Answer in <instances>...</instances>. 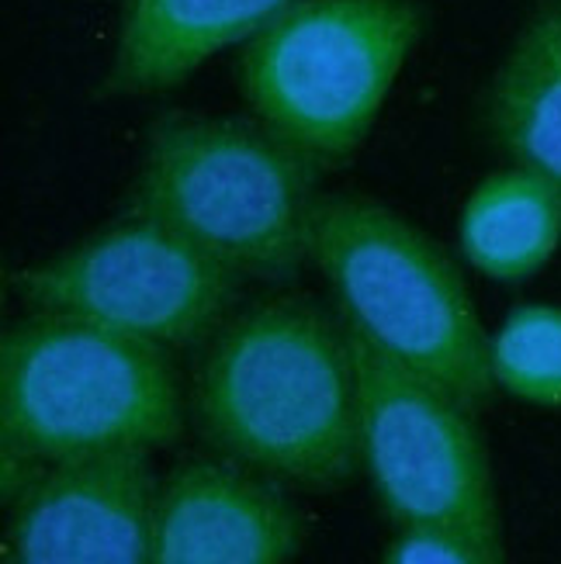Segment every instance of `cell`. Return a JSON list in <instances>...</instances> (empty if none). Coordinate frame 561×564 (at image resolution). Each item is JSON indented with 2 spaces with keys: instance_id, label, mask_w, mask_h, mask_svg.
<instances>
[{
  "instance_id": "obj_7",
  "label": "cell",
  "mask_w": 561,
  "mask_h": 564,
  "mask_svg": "<svg viewBox=\"0 0 561 564\" xmlns=\"http://www.w3.org/2000/svg\"><path fill=\"white\" fill-rule=\"evenodd\" d=\"M239 274L170 226L129 212L77 247L11 278L32 312L73 315L157 347L208 336L236 294Z\"/></svg>"
},
{
  "instance_id": "obj_13",
  "label": "cell",
  "mask_w": 561,
  "mask_h": 564,
  "mask_svg": "<svg viewBox=\"0 0 561 564\" xmlns=\"http://www.w3.org/2000/svg\"><path fill=\"white\" fill-rule=\"evenodd\" d=\"M493 378L538 409H561V308L517 305L489 339Z\"/></svg>"
},
{
  "instance_id": "obj_6",
  "label": "cell",
  "mask_w": 561,
  "mask_h": 564,
  "mask_svg": "<svg viewBox=\"0 0 561 564\" xmlns=\"http://www.w3.org/2000/svg\"><path fill=\"white\" fill-rule=\"evenodd\" d=\"M360 464L396 527L447 523L503 544L496 488L472 409L347 326Z\"/></svg>"
},
{
  "instance_id": "obj_5",
  "label": "cell",
  "mask_w": 561,
  "mask_h": 564,
  "mask_svg": "<svg viewBox=\"0 0 561 564\" xmlns=\"http://www.w3.org/2000/svg\"><path fill=\"white\" fill-rule=\"evenodd\" d=\"M420 35L417 0H295L242 45L236 84L257 121L333 166L371 132Z\"/></svg>"
},
{
  "instance_id": "obj_11",
  "label": "cell",
  "mask_w": 561,
  "mask_h": 564,
  "mask_svg": "<svg viewBox=\"0 0 561 564\" xmlns=\"http://www.w3.org/2000/svg\"><path fill=\"white\" fill-rule=\"evenodd\" d=\"M485 135L561 194V0H541L485 94Z\"/></svg>"
},
{
  "instance_id": "obj_8",
  "label": "cell",
  "mask_w": 561,
  "mask_h": 564,
  "mask_svg": "<svg viewBox=\"0 0 561 564\" xmlns=\"http://www.w3.org/2000/svg\"><path fill=\"white\" fill-rule=\"evenodd\" d=\"M157 481L145 451L53 460L11 499L4 557L18 564H142L153 554Z\"/></svg>"
},
{
  "instance_id": "obj_14",
  "label": "cell",
  "mask_w": 561,
  "mask_h": 564,
  "mask_svg": "<svg viewBox=\"0 0 561 564\" xmlns=\"http://www.w3.org/2000/svg\"><path fill=\"white\" fill-rule=\"evenodd\" d=\"M385 561L388 564H496L503 561V544H493L472 530L447 527V523H409V527H396Z\"/></svg>"
},
{
  "instance_id": "obj_1",
  "label": "cell",
  "mask_w": 561,
  "mask_h": 564,
  "mask_svg": "<svg viewBox=\"0 0 561 564\" xmlns=\"http://www.w3.org/2000/svg\"><path fill=\"white\" fill-rule=\"evenodd\" d=\"M212 451L299 488L347 485L360 464L347 326L299 294H274L218 326L194 375Z\"/></svg>"
},
{
  "instance_id": "obj_9",
  "label": "cell",
  "mask_w": 561,
  "mask_h": 564,
  "mask_svg": "<svg viewBox=\"0 0 561 564\" xmlns=\"http://www.w3.org/2000/svg\"><path fill=\"white\" fill-rule=\"evenodd\" d=\"M267 478L239 460L191 457L157 488L153 564H281L305 523Z\"/></svg>"
},
{
  "instance_id": "obj_10",
  "label": "cell",
  "mask_w": 561,
  "mask_h": 564,
  "mask_svg": "<svg viewBox=\"0 0 561 564\" xmlns=\"http://www.w3.org/2000/svg\"><path fill=\"white\" fill-rule=\"evenodd\" d=\"M295 0H118L115 53L105 97L177 87L229 45L250 42Z\"/></svg>"
},
{
  "instance_id": "obj_3",
  "label": "cell",
  "mask_w": 561,
  "mask_h": 564,
  "mask_svg": "<svg viewBox=\"0 0 561 564\" xmlns=\"http://www.w3.org/2000/svg\"><path fill=\"white\" fill-rule=\"evenodd\" d=\"M309 257L344 326L478 412L493 399L489 339L454 260L402 215L368 198H320Z\"/></svg>"
},
{
  "instance_id": "obj_2",
  "label": "cell",
  "mask_w": 561,
  "mask_h": 564,
  "mask_svg": "<svg viewBox=\"0 0 561 564\" xmlns=\"http://www.w3.org/2000/svg\"><path fill=\"white\" fill-rule=\"evenodd\" d=\"M320 170L263 121L170 111L145 132L129 212L236 274L291 281L309 257Z\"/></svg>"
},
{
  "instance_id": "obj_12",
  "label": "cell",
  "mask_w": 561,
  "mask_h": 564,
  "mask_svg": "<svg viewBox=\"0 0 561 564\" xmlns=\"http://www.w3.org/2000/svg\"><path fill=\"white\" fill-rule=\"evenodd\" d=\"M461 250L496 281H527L561 242V194L524 166L485 177L461 212Z\"/></svg>"
},
{
  "instance_id": "obj_4",
  "label": "cell",
  "mask_w": 561,
  "mask_h": 564,
  "mask_svg": "<svg viewBox=\"0 0 561 564\" xmlns=\"http://www.w3.org/2000/svg\"><path fill=\"white\" fill-rule=\"evenodd\" d=\"M4 451L53 464L101 451H160L181 436L163 347L73 315L32 312L0 336Z\"/></svg>"
}]
</instances>
